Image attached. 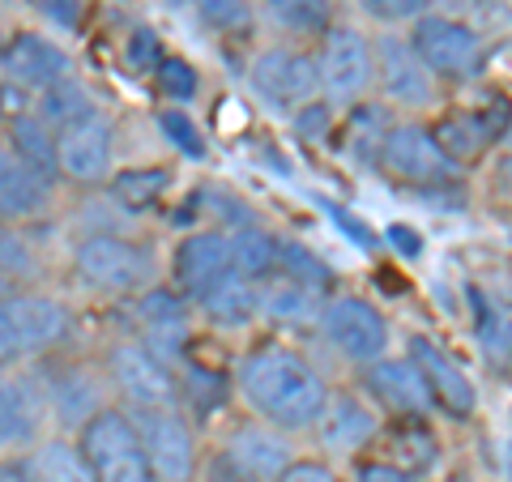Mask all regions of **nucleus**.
Masks as SVG:
<instances>
[{
  "instance_id": "4",
  "label": "nucleus",
  "mask_w": 512,
  "mask_h": 482,
  "mask_svg": "<svg viewBox=\"0 0 512 482\" xmlns=\"http://www.w3.org/2000/svg\"><path fill=\"white\" fill-rule=\"evenodd\" d=\"M73 265L82 273V282L99 286V291H141L154 278V265L141 244L120 235H86L82 244L73 248Z\"/></svg>"
},
{
  "instance_id": "43",
  "label": "nucleus",
  "mask_w": 512,
  "mask_h": 482,
  "mask_svg": "<svg viewBox=\"0 0 512 482\" xmlns=\"http://www.w3.org/2000/svg\"><path fill=\"white\" fill-rule=\"evenodd\" d=\"M0 273H5V278H30V273H35V256L9 231H0Z\"/></svg>"
},
{
  "instance_id": "26",
  "label": "nucleus",
  "mask_w": 512,
  "mask_h": 482,
  "mask_svg": "<svg viewBox=\"0 0 512 482\" xmlns=\"http://www.w3.org/2000/svg\"><path fill=\"white\" fill-rule=\"evenodd\" d=\"M30 482H99L94 461L73 440H47L30 453Z\"/></svg>"
},
{
  "instance_id": "44",
  "label": "nucleus",
  "mask_w": 512,
  "mask_h": 482,
  "mask_svg": "<svg viewBox=\"0 0 512 482\" xmlns=\"http://www.w3.org/2000/svg\"><path fill=\"white\" fill-rule=\"evenodd\" d=\"M30 5H35L39 18H47L60 30H77L86 18V0H30Z\"/></svg>"
},
{
  "instance_id": "1",
  "label": "nucleus",
  "mask_w": 512,
  "mask_h": 482,
  "mask_svg": "<svg viewBox=\"0 0 512 482\" xmlns=\"http://www.w3.org/2000/svg\"><path fill=\"white\" fill-rule=\"evenodd\" d=\"M235 389L248 406L278 431H308L320 423L329 401V384L316 367L291 346L248 350L235 372Z\"/></svg>"
},
{
  "instance_id": "13",
  "label": "nucleus",
  "mask_w": 512,
  "mask_h": 482,
  "mask_svg": "<svg viewBox=\"0 0 512 482\" xmlns=\"http://www.w3.org/2000/svg\"><path fill=\"white\" fill-rule=\"evenodd\" d=\"M175 286L188 295V299H197L205 286H214L222 273H231L235 261H231V235L227 231H197V235H188L180 248H175Z\"/></svg>"
},
{
  "instance_id": "36",
  "label": "nucleus",
  "mask_w": 512,
  "mask_h": 482,
  "mask_svg": "<svg viewBox=\"0 0 512 482\" xmlns=\"http://www.w3.org/2000/svg\"><path fill=\"white\" fill-rule=\"evenodd\" d=\"M197 9V18L218 30V35H235V30H248L252 22V5L248 0H188Z\"/></svg>"
},
{
  "instance_id": "8",
  "label": "nucleus",
  "mask_w": 512,
  "mask_h": 482,
  "mask_svg": "<svg viewBox=\"0 0 512 482\" xmlns=\"http://www.w3.org/2000/svg\"><path fill=\"white\" fill-rule=\"evenodd\" d=\"M380 167L397 175L406 184H423V188H440V184H453V163L444 158V150L436 146L427 124H393L389 137H384V150H380Z\"/></svg>"
},
{
  "instance_id": "19",
  "label": "nucleus",
  "mask_w": 512,
  "mask_h": 482,
  "mask_svg": "<svg viewBox=\"0 0 512 482\" xmlns=\"http://www.w3.org/2000/svg\"><path fill=\"white\" fill-rule=\"evenodd\" d=\"M316 431H320V444L338 448V453H355V448H367L380 436V419L355 393H329Z\"/></svg>"
},
{
  "instance_id": "9",
  "label": "nucleus",
  "mask_w": 512,
  "mask_h": 482,
  "mask_svg": "<svg viewBox=\"0 0 512 482\" xmlns=\"http://www.w3.org/2000/svg\"><path fill=\"white\" fill-rule=\"evenodd\" d=\"M111 376L133 406H175V397H180V380H175L171 363L154 355L146 342H124L111 350Z\"/></svg>"
},
{
  "instance_id": "28",
  "label": "nucleus",
  "mask_w": 512,
  "mask_h": 482,
  "mask_svg": "<svg viewBox=\"0 0 512 482\" xmlns=\"http://www.w3.org/2000/svg\"><path fill=\"white\" fill-rule=\"evenodd\" d=\"M47 406L56 410L60 423L69 427H86L94 414L103 410V393L86 372H64L60 380L47 384Z\"/></svg>"
},
{
  "instance_id": "38",
  "label": "nucleus",
  "mask_w": 512,
  "mask_h": 482,
  "mask_svg": "<svg viewBox=\"0 0 512 482\" xmlns=\"http://www.w3.org/2000/svg\"><path fill=\"white\" fill-rule=\"evenodd\" d=\"M158 128H163V137L171 141L180 154H188V158H205V141H201V128L188 120V111H175V107H167V111H158Z\"/></svg>"
},
{
  "instance_id": "52",
  "label": "nucleus",
  "mask_w": 512,
  "mask_h": 482,
  "mask_svg": "<svg viewBox=\"0 0 512 482\" xmlns=\"http://www.w3.org/2000/svg\"><path fill=\"white\" fill-rule=\"evenodd\" d=\"M13 291H9V278H5V273H0V299H9Z\"/></svg>"
},
{
  "instance_id": "53",
  "label": "nucleus",
  "mask_w": 512,
  "mask_h": 482,
  "mask_svg": "<svg viewBox=\"0 0 512 482\" xmlns=\"http://www.w3.org/2000/svg\"><path fill=\"white\" fill-rule=\"evenodd\" d=\"M163 5H171V9H180V5H188V0H163Z\"/></svg>"
},
{
  "instance_id": "7",
  "label": "nucleus",
  "mask_w": 512,
  "mask_h": 482,
  "mask_svg": "<svg viewBox=\"0 0 512 482\" xmlns=\"http://www.w3.org/2000/svg\"><path fill=\"white\" fill-rule=\"evenodd\" d=\"M320 333L329 337V346L350 363H376L384 359L389 346V325L384 316L359 295H338L320 312Z\"/></svg>"
},
{
  "instance_id": "49",
  "label": "nucleus",
  "mask_w": 512,
  "mask_h": 482,
  "mask_svg": "<svg viewBox=\"0 0 512 482\" xmlns=\"http://www.w3.org/2000/svg\"><path fill=\"white\" fill-rule=\"evenodd\" d=\"M22 350H18V333H13V320H9V303L0 299V367L18 363Z\"/></svg>"
},
{
  "instance_id": "23",
  "label": "nucleus",
  "mask_w": 512,
  "mask_h": 482,
  "mask_svg": "<svg viewBox=\"0 0 512 482\" xmlns=\"http://www.w3.org/2000/svg\"><path fill=\"white\" fill-rule=\"evenodd\" d=\"M227 457L244 474H252L256 482H278L282 470L291 465V448H286V440L269 427H239L231 436Z\"/></svg>"
},
{
  "instance_id": "29",
  "label": "nucleus",
  "mask_w": 512,
  "mask_h": 482,
  "mask_svg": "<svg viewBox=\"0 0 512 482\" xmlns=\"http://www.w3.org/2000/svg\"><path fill=\"white\" fill-rule=\"evenodd\" d=\"M35 116H39L47 128H56V133H60V128H69V124L86 120V116H99V111H94V99H90V90H86L82 82L64 77V82L39 90Z\"/></svg>"
},
{
  "instance_id": "51",
  "label": "nucleus",
  "mask_w": 512,
  "mask_h": 482,
  "mask_svg": "<svg viewBox=\"0 0 512 482\" xmlns=\"http://www.w3.org/2000/svg\"><path fill=\"white\" fill-rule=\"evenodd\" d=\"M389 244H397V252L414 256V252H419V235H414L410 227H389Z\"/></svg>"
},
{
  "instance_id": "47",
  "label": "nucleus",
  "mask_w": 512,
  "mask_h": 482,
  "mask_svg": "<svg viewBox=\"0 0 512 482\" xmlns=\"http://www.w3.org/2000/svg\"><path fill=\"white\" fill-rule=\"evenodd\" d=\"M278 482H338V474L325 461H291Z\"/></svg>"
},
{
  "instance_id": "32",
  "label": "nucleus",
  "mask_w": 512,
  "mask_h": 482,
  "mask_svg": "<svg viewBox=\"0 0 512 482\" xmlns=\"http://www.w3.org/2000/svg\"><path fill=\"white\" fill-rule=\"evenodd\" d=\"M231 261L235 269L252 282H265L269 273H278V239L261 227H244L231 235Z\"/></svg>"
},
{
  "instance_id": "48",
  "label": "nucleus",
  "mask_w": 512,
  "mask_h": 482,
  "mask_svg": "<svg viewBox=\"0 0 512 482\" xmlns=\"http://www.w3.org/2000/svg\"><path fill=\"white\" fill-rule=\"evenodd\" d=\"M355 482H419V478L397 470V465H389V461H367L355 470Z\"/></svg>"
},
{
  "instance_id": "27",
  "label": "nucleus",
  "mask_w": 512,
  "mask_h": 482,
  "mask_svg": "<svg viewBox=\"0 0 512 482\" xmlns=\"http://www.w3.org/2000/svg\"><path fill=\"white\" fill-rule=\"evenodd\" d=\"M384 444H389V465L406 474H419L436 465V431L427 427V419H397L389 431H384Z\"/></svg>"
},
{
  "instance_id": "5",
  "label": "nucleus",
  "mask_w": 512,
  "mask_h": 482,
  "mask_svg": "<svg viewBox=\"0 0 512 482\" xmlns=\"http://www.w3.org/2000/svg\"><path fill=\"white\" fill-rule=\"evenodd\" d=\"M248 82L269 107L299 111L320 94V64H316V56L299 52V47H265V52L252 60Z\"/></svg>"
},
{
  "instance_id": "37",
  "label": "nucleus",
  "mask_w": 512,
  "mask_h": 482,
  "mask_svg": "<svg viewBox=\"0 0 512 482\" xmlns=\"http://www.w3.org/2000/svg\"><path fill=\"white\" fill-rule=\"evenodd\" d=\"M180 393L188 397V406H192V410H214L218 401H227V380H222L218 372H205V367L188 363V367H184Z\"/></svg>"
},
{
  "instance_id": "2",
  "label": "nucleus",
  "mask_w": 512,
  "mask_h": 482,
  "mask_svg": "<svg viewBox=\"0 0 512 482\" xmlns=\"http://www.w3.org/2000/svg\"><path fill=\"white\" fill-rule=\"evenodd\" d=\"M320 90L333 103H359L376 82V52L372 39L350 22H333L320 39Z\"/></svg>"
},
{
  "instance_id": "40",
  "label": "nucleus",
  "mask_w": 512,
  "mask_h": 482,
  "mask_svg": "<svg viewBox=\"0 0 512 482\" xmlns=\"http://www.w3.org/2000/svg\"><path fill=\"white\" fill-rule=\"evenodd\" d=\"M355 5L380 26H397V22H419L423 9L431 0H355Z\"/></svg>"
},
{
  "instance_id": "42",
  "label": "nucleus",
  "mask_w": 512,
  "mask_h": 482,
  "mask_svg": "<svg viewBox=\"0 0 512 482\" xmlns=\"http://www.w3.org/2000/svg\"><path fill=\"white\" fill-rule=\"evenodd\" d=\"M99 482H158V474L146 461V453H128L120 461L99 465Z\"/></svg>"
},
{
  "instance_id": "34",
  "label": "nucleus",
  "mask_w": 512,
  "mask_h": 482,
  "mask_svg": "<svg viewBox=\"0 0 512 482\" xmlns=\"http://www.w3.org/2000/svg\"><path fill=\"white\" fill-rule=\"evenodd\" d=\"M278 273H286V278H295L303 286H312V291H320V295H325L329 282H333L329 265L320 261L312 248L295 244V239H278Z\"/></svg>"
},
{
  "instance_id": "14",
  "label": "nucleus",
  "mask_w": 512,
  "mask_h": 482,
  "mask_svg": "<svg viewBox=\"0 0 512 482\" xmlns=\"http://www.w3.org/2000/svg\"><path fill=\"white\" fill-rule=\"evenodd\" d=\"M367 389L376 393L384 410H393L397 419H423L436 406L423 372L414 367V359H376L367 372Z\"/></svg>"
},
{
  "instance_id": "30",
  "label": "nucleus",
  "mask_w": 512,
  "mask_h": 482,
  "mask_svg": "<svg viewBox=\"0 0 512 482\" xmlns=\"http://www.w3.org/2000/svg\"><path fill=\"white\" fill-rule=\"evenodd\" d=\"M43 406L30 397V384H9L0 380V448L22 444L35 436Z\"/></svg>"
},
{
  "instance_id": "11",
  "label": "nucleus",
  "mask_w": 512,
  "mask_h": 482,
  "mask_svg": "<svg viewBox=\"0 0 512 482\" xmlns=\"http://www.w3.org/2000/svg\"><path fill=\"white\" fill-rule=\"evenodd\" d=\"M60 146V175L77 184H103L116 163V133L103 116H86L56 133Z\"/></svg>"
},
{
  "instance_id": "50",
  "label": "nucleus",
  "mask_w": 512,
  "mask_h": 482,
  "mask_svg": "<svg viewBox=\"0 0 512 482\" xmlns=\"http://www.w3.org/2000/svg\"><path fill=\"white\" fill-rule=\"evenodd\" d=\"M26 116V90L13 82H0V124Z\"/></svg>"
},
{
  "instance_id": "6",
  "label": "nucleus",
  "mask_w": 512,
  "mask_h": 482,
  "mask_svg": "<svg viewBox=\"0 0 512 482\" xmlns=\"http://www.w3.org/2000/svg\"><path fill=\"white\" fill-rule=\"evenodd\" d=\"M133 423L146 461L163 482H192L197 474V436L171 406H133Z\"/></svg>"
},
{
  "instance_id": "24",
  "label": "nucleus",
  "mask_w": 512,
  "mask_h": 482,
  "mask_svg": "<svg viewBox=\"0 0 512 482\" xmlns=\"http://www.w3.org/2000/svg\"><path fill=\"white\" fill-rule=\"evenodd\" d=\"M47 188L39 175H30L18 154L0 150V222H26L47 210Z\"/></svg>"
},
{
  "instance_id": "18",
  "label": "nucleus",
  "mask_w": 512,
  "mask_h": 482,
  "mask_svg": "<svg viewBox=\"0 0 512 482\" xmlns=\"http://www.w3.org/2000/svg\"><path fill=\"white\" fill-rule=\"evenodd\" d=\"M410 359H414V367L423 372L431 397H436V406H444L448 414H457V419L474 414V406H478L474 384H470V376L461 372L453 359L444 355V350H436V346L427 342V337H414V342H410Z\"/></svg>"
},
{
  "instance_id": "12",
  "label": "nucleus",
  "mask_w": 512,
  "mask_h": 482,
  "mask_svg": "<svg viewBox=\"0 0 512 482\" xmlns=\"http://www.w3.org/2000/svg\"><path fill=\"white\" fill-rule=\"evenodd\" d=\"M376 52V82L384 90V99L397 103V107H423L431 103V69L419 60V52L410 47V39L402 35H380L372 43Z\"/></svg>"
},
{
  "instance_id": "45",
  "label": "nucleus",
  "mask_w": 512,
  "mask_h": 482,
  "mask_svg": "<svg viewBox=\"0 0 512 482\" xmlns=\"http://www.w3.org/2000/svg\"><path fill=\"white\" fill-rule=\"evenodd\" d=\"M295 128H299V133L308 137V141H320V137L329 133V103L312 99L308 107H299V111H295Z\"/></svg>"
},
{
  "instance_id": "46",
  "label": "nucleus",
  "mask_w": 512,
  "mask_h": 482,
  "mask_svg": "<svg viewBox=\"0 0 512 482\" xmlns=\"http://www.w3.org/2000/svg\"><path fill=\"white\" fill-rule=\"evenodd\" d=\"M201 482H256L252 474H244L239 465L227 457V453H214L210 461H205V470H201Z\"/></svg>"
},
{
  "instance_id": "33",
  "label": "nucleus",
  "mask_w": 512,
  "mask_h": 482,
  "mask_svg": "<svg viewBox=\"0 0 512 482\" xmlns=\"http://www.w3.org/2000/svg\"><path fill=\"white\" fill-rule=\"evenodd\" d=\"M265 5L291 35H325L333 26V0H265Z\"/></svg>"
},
{
  "instance_id": "22",
  "label": "nucleus",
  "mask_w": 512,
  "mask_h": 482,
  "mask_svg": "<svg viewBox=\"0 0 512 482\" xmlns=\"http://www.w3.org/2000/svg\"><path fill=\"white\" fill-rule=\"evenodd\" d=\"M9 150L18 154V163L39 175V180L52 188L60 180V146H56V128H47L35 111L9 120Z\"/></svg>"
},
{
  "instance_id": "17",
  "label": "nucleus",
  "mask_w": 512,
  "mask_h": 482,
  "mask_svg": "<svg viewBox=\"0 0 512 482\" xmlns=\"http://www.w3.org/2000/svg\"><path fill=\"white\" fill-rule=\"evenodd\" d=\"M9 320L18 333V350L26 355H43V350L60 346L69 337V312L64 303L47 299V295H9Z\"/></svg>"
},
{
  "instance_id": "20",
  "label": "nucleus",
  "mask_w": 512,
  "mask_h": 482,
  "mask_svg": "<svg viewBox=\"0 0 512 482\" xmlns=\"http://www.w3.org/2000/svg\"><path fill=\"white\" fill-rule=\"evenodd\" d=\"M197 308L218 329H244L261 316V286H256L252 278H244L239 269H231L197 295Z\"/></svg>"
},
{
  "instance_id": "21",
  "label": "nucleus",
  "mask_w": 512,
  "mask_h": 482,
  "mask_svg": "<svg viewBox=\"0 0 512 482\" xmlns=\"http://www.w3.org/2000/svg\"><path fill=\"white\" fill-rule=\"evenodd\" d=\"M261 286V316H269L274 325H320V312H325V295L312 291V286H303L295 278H286V273H269Z\"/></svg>"
},
{
  "instance_id": "39",
  "label": "nucleus",
  "mask_w": 512,
  "mask_h": 482,
  "mask_svg": "<svg viewBox=\"0 0 512 482\" xmlns=\"http://www.w3.org/2000/svg\"><path fill=\"white\" fill-rule=\"evenodd\" d=\"M154 82L171 99H192L197 94V69L184 60V56H163V64L154 69Z\"/></svg>"
},
{
  "instance_id": "31",
  "label": "nucleus",
  "mask_w": 512,
  "mask_h": 482,
  "mask_svg": "<svg viewBox=\"0 0 512 482\" xmlns=\"http://www.w3.org/2000/svg\"><path fill=\"white\" fill-rule=\"evenodd\" d=\"M167 184H171L167 167H137V171H120L116 180H111V197H116V205L128 214H146L167 192Z\"/></svg>"
},
{
  "instance_id": "10",
  "label": "nucleus",
  "mask_w": 512,
  "mask_h": 482,
  "mask_svg": "<svg viewBox=\"0 0 512 482\" xmlns=\"http://www.w3.org/2000/svg\"><path fill=\"white\" fill-rule=\"evenodd\" d=\"M512 120V107L504 94H495V99H487L478 111H461V116H444L436 128H431V137H436V146L444 150L448 163H474V158H483L487 146L495 137L508 128Z\"/></svg>"
},
{
  "instance_id": "16",
  "label": "nucleus",
  "mask_w": 512,
  "mask_h": 482,
  "mask_svg": "<svg viewBox=\"0 0 512 482\" xmlns=\"http://www.w3.org/2000/svg\"><path fill=\"white\" fill-rule=\"evenodd\" d=\"M0 64H5L9 82L22 86V90H47V86H56L69 77V52L43 35H13L5 43Z\"/></svg>"
},
{
  "instance_id": "35",
  "label": "nucleus",
  "mask_w": 512,
  "mask_h": 482,
  "mask_svg": "<svg viewBox=\"0 0 512 482\" xmlns=\"http://www.w3.org/2000/svg\"><path fill=\"white\" fill-rule=\"evenodd\" d=\"M389 116H384L380 107H359L355 116H350V154L359 158V163H380V150H384V137H389Z\"/></svg>"
},
{
  "instance_id": "3",
  "label": "nucleus",
  "mask_w": 512,
  "mask_h": 482,
  "mask_svg": "<svg viewBox=\"0 0 512 482\" xmlns=\"http://www.w3.org/2000/svg\"><path fill=\"white\" fill-rule=\"evenodd\" d=\"M410 47L431 69V77H453V82L478 77L483 73V60H487V47L478 39V30H470L466 22H453V18H436V13L414 22Z\"/></svg>"
},
{
  "instance_id": "25",
  "label": "nucleus",
  "mask_w": 512,
  "mask_h": 482,
  "mask_svg": "<svg viewBox=\"0 0 512 482\" xmlns=\"http://www.w3.org/2000/svg\"><path fill=\"white\" fill-rule=\"evenodd\" d=\"M82 453L94 461V470L107 461H120L128 453H146L141 448V436H137V423L133 414H120V410H99L94 419L82 427Z\"/></svg>"
},
{
  "instance_id": "41",
  "label": "nucleus",
  "mask_w": 512,
  "mask_h": 482,
  "mask_svg": "<svg viewBox=\"0 0 512 482\" xmlns=\"http://www.w3.org/2000/svg\"><path fill=\"white\" fill-rule=\"evenodd\" d=\"M124 64L128 69H137V73H154L158 64H163V43H158L154 30H133V39L124 43Z\"/></svg>"
},
{
  "instance_id": "15",
  "label": "nucleus",
  "mask_w": 512,
  "mask_h": 482,
  "mask_svg": "<svg viewBox=\"0 0 512 482\" xmlns=\"http://www.w3.org/2000/svg\"><path fill=\"white\" fill-rule=\"evenodd\" d=\"M137 325L146 333V346L154 355H163L167 363L180 355V346L188 342V303L171 286H150L137 299Z\"/></svg>"
}]
</instances>
